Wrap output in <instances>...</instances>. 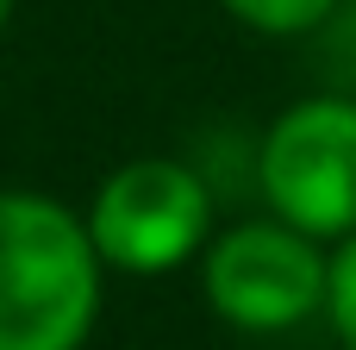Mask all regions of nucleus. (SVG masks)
I'll use <instances>...</instances> for the list:
<instances>
[{"mask_svg": "<svg viewBox=\"0 0 356 350\" xmlns=\"http://www.w3.org/2000/svg\"><path fill=\"white\" fill-rule=\"evenodd\" d=\"M100 269L88 219L0 188V350H81L100 319Z\"/></svg>", "mask_w": 356, "mask_h": 350, "instance_id": "obj_1", "label": "nucleus"}, {"mask_svg": "<svg viewBox=\"0 0 356 350\" xmlns=\"http://www.w3.org/2000/svg\"><path fill=\"white\" fill-rule=\"evenodd\" d=\"M257 188L307 238L356 232V100L319 94L288 106L257 144Z\"/></svg>", "mask_w": 356, "mask_h": 350, "instance_id": "obj_3", "label": "nucleus"}, {"mask_svg": "<svg viewBox=\"0 0 356 350\" xmlns=\"http://www.w3.org/2000/svg\"><path fill=\"white\" fill-rule=\"evenodd\" d=\"M200 282H207L213 313L232 319L238 332H288L325 307L319 238H307L282 219L232 225L219 244H207Z\"/></svg>", "mask_w": 356, "mask_h": 350, "instance_id": "obj_4", "label": "nucleus"}, {"mask_svg": "<svg viewBox=\"0 0 356 350\" xmlns=\"http://www.w3.org/2000/svg\"><path fill=\"white\" fill-rule=\"evenodd\" d=\"M213 232V188L194 163L175 157H131L119 163L88 213V238L106 269L125 276H169L194 250H207Z\"/></svg>", "mask_w": 356, "mask_h": 350, "instance_id": "obj_2", "label": "nucleus"}, {"mask_svg": "<svg viewBox=\"0 0 356 350\" xmlns=\"http://www.w3.org/2000/svg\"><path fill=\"white\" fill-rule=\"evenodd\" d=\"M6 19H13V0H0V31H6Z\"/></svg>", "mask_w": 356, "mask_h": 350, "instance_id": "obj_7", "label": "nucleus"}, {"mask_svg": "<svg viewBox=\"0 0 356 350\" xmlns=\"http://www.w3.org/2000/svg\"><path fill=\"white\" fill-rule=\"evenodd\" d=\"M232 19H244L250 31H269V38H300V31H319L338 0H225Z\"/></svg>", "mask_w": 356, "mask_h": 350, "instance_id": "obj_5", "label": "nucleus"}, {"mask_svg": "<svg viewBox=\"0 0 356 350\" xmlns=\"http://www.w3.org/2000/svg\"><path fill=\"white\" fill-rule=\"evenodd\" d=\"M325 313L338 344L356 350V232L338 244V257H325Z\"/></svg>", "mask_w": 356, "mask_h": 350, "instance_id": "obj_6", "label": "nucleus"}]
</instances>
